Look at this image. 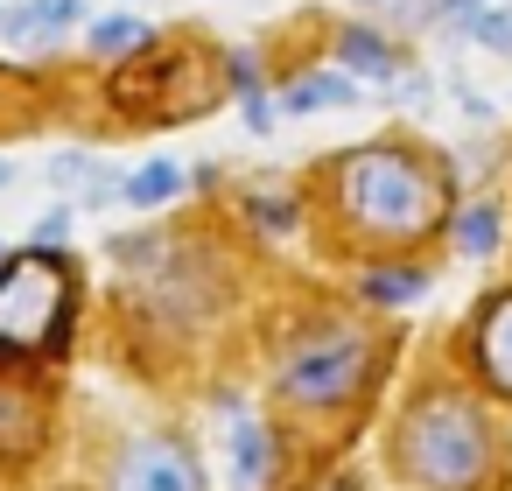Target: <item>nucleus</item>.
<instances>
[{
	"label": "nucleus",
	"mask_w": 512,
	"mask_h": 491,
	"mask_svg": "<svg viewBox=\"0 0 512 491\" xmlns=\"http://www.w3.org/2000/svg\"><path fill=\"white\" fill-rule=\"evenodd\" d=\"M456 246H463V253H477V260H484V253H491V246H498V211H491V204H470V211H463V218H456Z\"/></svg>",
	"instance_id": "nucleus-13"
},
{
	"label": "nucleus",
	"mask_w": 512,
	"mask_h": 491,
	"mask_svg": "<svg viewBox=\"0 0 512 491\" xmlns=\"http://www.w3.org/2000/svg\"><path fill=\"white\" fill-rule=\"evenodd\" d=\"M225 456H232V484H239V491H260V484H267V428H260L253 414H232Z\"/></svg>",
	"instance_id": "nucleus-6"
},
{
	"label": "nucleus",
	"mask_w": 512,
	"mask_h": 491,
	"mask_svg": "<svg viewBox=\"0 0 512 491\" xmlns=\"http://www.w3.org/2000/svg\"><path fill=\"white\" fill-rule=\"evenodd\" d=\"M421 288H428L421 274H372V281H365V295H372V302H414Z\"/></svg>",
	"instance_id": "nucleus-15"
},
{
	"label": "nucleus",
	"mask_w": 512,
	"mask_h": 491,
	"mask_svg": "<svg viewBox=\"0 0 512 491\" xmlns=\"http://www.w3.org/2000/svg\"><path fill=\"white\" fill-rule=\"evenodd\" d=\"M477 365H484V379H491V386H505V393H512V295H498V302H491V316L477 323Z\"/></svg>",
	"instance_id": "nucleus-7"
},
{
	"label": "nucleus",
	"mask_w": 512,
	"mask_h": 491,
	"mask_svg": "<svg viewBox=\"0 0 512 491\" xmlns=\"http://www.w3.org/2000/svg\"><path fill=\"white\" fill-rule=\"evenodd\" d=\"M64 232H71V211H50V218L36 225V239H43V246H50V239H64Z\"/></svg>",
	"instance_id": "nucleus-17"
},
{
	"label": "nucleus",
	"mask_w": 512,
	"mask_h": 491,
	"mask_svg": "<svg viewBox=\"0 0 512 491\" xmlns=\"http://www.w3.org/2000/svg\"><path fill=\"white\" fill-rule=\"evenodd\" d=\"M0 267H8V246H0Z\"/></svg>",
	"instance_id": "nucleus-20"
},
{
	"label": "nucleus",
	"mask_w": 512,
	"mask_h": 491,
	"mask_svg": "<svg viewBox=\"0 0 512 491\" xmlns=\"http://www.w3.org/2000/svg\"><path fill=\"white\" fill-rule=\"evenodd\" d=\"M365 372V344L351 330H330V337H309L302 351H288L281 365V393L295 400H344Z\"/></svg>",
	"instance_id": "nucleus-4"
},
{
	"label": "nucleus",
	"mask_w": 512,
	"mask_h": 491,
	"mask_svg": "<svg viewBox=\"0 0 512 491\" xmlns=\"http://www.w3.org/2000/svg\"><path fill=\"white\" fill-rule=\"evenodd\" d=\"M351 99H358L351 78H337V71H309V78L281 99V113H323V106H351Z\"/></svg>",
	"instance_id": "nucleus-9"
},
{
	"label": "nucleus",
	"mask_w": 512,
	"mask_h": 491,
	"mask_svg": "<svg viewBox=\"0 0 512 491\" xmlns=\"http://www.w3.org/2000/svg\"><path fill=\"white\" fill-rule=\"evenodd\" d=\"M400 463L428 484V491H463L484 477V421L470 400L456 393H428L400 435Z\"/></svg>",
	"instance_id": "nucleus-1"
},
{
	"label": "nucleus",
	"mask_w": 512,
	"mask_h": 491,
	"mask_svg": "<svg viewBox=\"0 0 512 491\" xmlns=\"http://www.w3.org/2000/svg\"><path fill=\"white\" fill-rule=\"evenodd\" d=\"M232 78H239V92H246V99H253V57H246V50H239V57H232Z\"/></svg>",
	"instance_id": "nucleus-18"
},
{
	"label": "nucleus",
	"mask_w": 512,
	"mask_h": 491,
	"mask_svg": "<svg viewBox=\"0 0 512 491\" xmlns=\"http://www.w3.org/2000/svg\"><path fill=\"white\" fill-rule=\"evenodd\" d=\"M442 8H449V22H456V29H463V36H470V22H477V15H484V0H442Z\"/></svg>",
	"instance_id": "nucleus-16"
},
{
	"label": "nucleus",
	"mask_w": 512,
	"mask_h": 491,
	"mask_svg": "<svg viewBox=\"0 0 512 491\" xmlns=\"http://www.w3.org/2000/svg\"><path fill=\"white\" fill-rule=\"evenodd\" d=\"M0 183H15V162H0Z\"/></svg>",
	"instance_id": "nucleus-19"
},
{
	"label": "nucleus",
	"mask_w": 512,
	"mask_h": 491,
	"mask_svg": "<svg viewBox=\"0 0 512 491\" xmlns=\"http://www.w3.org/2000/svg\"><path fill=\"white\" fill-rule=\"evenodd\" d=\"M141 43H148V22H134V15L92 22V50H99V57H127V50H141Z\"/></svg>",
	"instance_id": "nucleus-11"
},
{
	"label": "nucleus",
	"mask_w": 512,
	"mask_h": 491,
	"mask_svg": "<svg viewBox=\"0 0 512 491\" xmlns=\"http://www.w3.org/2000/svg\"><path fill=\"white\" fill-rule=\"evenodd\" d=\"M337 50H344V64H351V71H372V78H386V71H393V50H386L372 29H344V43H337Z\"/></svg>",
	"instance_id": "nucleus-12"
},
{
	"label": "nucleus",
	"mask_w": 512,
	"mask_h": 491,
	"mask_svg": "<svg viewBox=\"0 0 512 491\" xmlns=\"http://www.w3.org/2000/svg\"><path fill=\"white\" fill-rule=\"evenodd\" d=\"M470 36H477L484 50H498V57H512V15H505V8H484V15L470 22Z\"/></svg>",
	"instance_id": "nucleus-14"
},
{
	"label": "nucleus",
	"mask_w": 512,
	"mask_h": 491,
	"mask_svg": "<svg viewBox=\"0 0 512 491\" xmlns=\"http://www.w3.org/2000/svg\"><path fill=\"white\" fill-rule=\"evenodd\" d=\"M344 211L372 232H421L435 218V176L400 148H358L344 162Z\"/></svg>",
	"instance_id": "nucleus-2"
},
{
	"label": "nucleus",
	"mask_w": 512,
	"mask_h": 491,
	"mask_svg": "<svg viewBox=\"0 0 512 491\" xmlns=\"http://www.w3.org/2000/svg\"><path fill=\"white\" fill-rule=\"evenodd\" d=\"M113 491H204V477H197V456H190L183 442L148 435V442H127V449H120Z\"/></svg>",
	"instance_id": "nucleus-5"
},
{
	"label": "nucleus",
	"mask_w": 512,
	"mask_h": 491,
	"mask_svg": "<svg viewBox=\"0 0 512 491\" xmlns=\"http://www.w3.org/2000/svg\"><path fill=\"white\" fill-rule=\"evenodd\" d=\"M176 190H183V169H176V162H148V169H134V176H127V204H141V211L169 204Z\"/></svg>",
	"instance_id": "nucleus-10"
},
{
	"label": "nucleus",
	"mask_w": 512,
	"mask_h": 491,
	"mask_svg": "<svg viewBox=\"0 0 512 491\" xmlns=\"http://www.w3.org/2000/svg\"><path fill=\"white\" fill-rule=\"evenodd\" d=\"M78 15H85V0H22V8L8 15V36L15 43H57Z\"/></svg>",
	"instance_id": "nucleus-8"
},
{
	"label": "nucleus",
	"mask_w": 512,
	"mask_h": 491,
	"mask_svg": "<svg viewBox=\"0 0 512 491\" xmlns=\"http://www.w3.org/2000/svg\"><path fill=\"white\" fill-rule=\"evenodd\" d=\"M71 281L50 253H15L0 267V351H43L64 323Z\"/></svg>",
	"instance_id": "nucleus-3"
}]
</instances>
